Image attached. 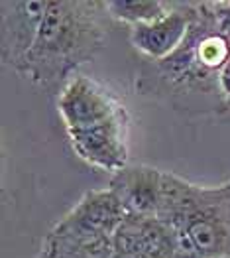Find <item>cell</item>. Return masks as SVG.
Segmentation results:
<instances>
[{"instance_id": "6da1fadb", "label": "cell", "mask_w": 230, "mask_h": 258, "mask_svg": "<svg viewBox=\"0 0 230 258\" xmlns=\"http://www.w3.org/2000/svg\"><path fill=\"white\" fill-rule=\"evenodd\" d=\"M106 2L47 0L36 40L16 71L51 89L83 63L93 61L106 40Z\"/></svg>"}, {"instance_id": "7a4b0ae2", "label": "cell", "mask_w": 230, "mask_h": 258, "mask_svg": "<svg viewBox=\"0 0 230 258\" xmlns=\"http://www.w3.org/2000/svg\"><path fill=\"white\" fill-rule=\"evenodd\" d=\"M158 219L173 231L179 258H230V179L197 185L166 172Z\"/></svg>"}, {"instance_id": "3957f363", "label": "cell", "mask_w": 230, "mask_h": 258, "mask_svg": "<svg viewBox=\"0 0 230 258\" xmlns=\"http://www.w3.org/2000/svg\"><path fill=\"white\" fill-rule=\"evenodd\" d=\"M57 108L67 132L130 120L124 105L103 83L87 75H75L65 83L59 93Z\"/></svg>"}, {"instance_id": "277c9868", "label": "cell", "mask_w": 230, "mask_h": 258, "mask_svg": "<svg viewBox=\"0 0 230 258\" xmlns=\"http://www.w3.org/2000/svg\"><path fill=\"white\" fill-rule=\"evenodd\" d=\"M110 258H179V250L173 231L162 219L126 215L114 233Z\"/></svg>"}, {"instance_id": "5b68a950", "label": "cell", "mask_w": 230, "mask_h": 258, "mask_svg": "<svg viewBox=\"0 0 230 258\" xmlns=\"http://www.w3.org/2000/svg\"><path fill=\"white\" fill-rule=\"evenodd\" d=\"M193 20V2H171L164 18L132 28L130 42L149 61H164L185 42Z\"/></svg>"}, {"instance_id": "8992f818", "label": "cell", "mask_w": 230, "mask_h": 258, "mask_svg": "<svg viewBox=\"0 0 230 258\" xmlns=\"http://www.w3.org/2000/svg\"><path fill=\"white\" fill-rule=\"evenodd\" d=\"M47 0H4L0 2L2 28V61L12 67L20 65L36 40Z\"/></svg>"}, {"instance_id": "52a82bcc", "label": "cell", "mask_w": 230, "mask_h": 258, "mask_svg": "<svg viewBox=\"0 0 230 258\" xmlns=\"http://www.w3.org/2000/svg\"><path fill=\"white\" fill-rule=\"evenodd\" d=\"M166 172L151 166H126L112 173L108 189L118 197L126 215L158 217L164 199Z\"/></svg>"}, {"instance_id": "ba28073f", "label": "cell", "mask_w": 230, "mask_h": 258, "mask_svg": "<svg viewBox=\"0 0 230 258\" xmlns=\"http://www.w3.org/2000/svg\"><path fill=\"white\" fill-rule=\"evenodd\" d=\"M112 252L114 235L73 229L59 221L45 235L38 258H110Z\"/></svg>"}, {"instance_id": "9c48e42d", "label": "cell", "mask_w": 230, "mask_h": 258, "mask_svg": "<svg viewBox=\"0 0 230 258\" xmlns=\"http://www.w3.org/2000/svg\"><path fill=\"white\" fill-rule=\"evenodd\" d=\"M108 16L132 26L149 24L164 18L171 10V2L162 0H106Z\"/></svg>"}, {"instance_id": "30bf717a", "label": "cell", "mask_w": 230, "mask_h": 258, "mask_svg": "<svg viewBox=\"0 0 230 258\" xmlns=\"http://www.w3.org/2000/svg\"><path fill=\"white\" fill-rule=\"evenodd\" d=\"M218 89H220V99H222V110H230V61L218 75Z\"/></svg>"}]
</instances>
